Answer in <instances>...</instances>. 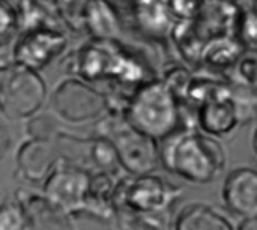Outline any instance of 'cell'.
Instances as JSON below:
<instances>
[{"mask_svg": "<svg viewBox=\"0 0 257 230\" xmlns=\"http://www.w3.org/2000/svg\"><path fill=\"white\" fill-rule=\"evenodd\" d=\"M160 143V164L191 184H209L226 167L223 145L193 128L181 127Z\"/></svg>", "mask_w": 257, "mask_h": 230, "instance_id": "cell-1", "label": "cell"}, {"mask_svg": "<svg viewBox=\"0 0 257 230\" xmlns=\"http://www.w3.org/2000/svg\"><path fill=\"white\" fill-rule=\"evenodd\" d=\"M173 230H235V227L215 208L206 203H190L175 217Z\"/></svg>", "mask_w": 257, "mask_h": 230, "instance_id": "cell-14", "label": "cell"}, {"mask_svg": "<svg viewBox=\"0 0 257 230\" xmlns=\"http://www.w3.org/2000/svg\"><path fill=\"white\" fill-rule=\"evenodd\" d=\"M96 134L110 140L120 169L128 176L155 173L161 166L160 143L133 128L119 111H111L98 121Z\"/></svg>", "mask_w": 257, "mask_h": 230, "instance_id": "cell-3", "label": "cell"}, {"mask_svg": "<svg viewBox=\"0 0 257 230\" xmlns=\"http://www.w3.org/2000/svg\"><path fill=\"white\" fill-rule=\"evenodd\" d=\"M15 26H17L15 11L12 9V6L8 2L0 0V44L9 42V39L15 30Z\"/></svg>", "mask_w": 257, "mask_h": 230, "instance_id": "cell-20", "label": "cell"}, {"mask_svg": "<svg viewBox=\"0 0 257 230\" xmlns=\"http://www.w3.org/2000/svg\"><path fill=\"white\" fill-rule=\"evenodd\" d=\"M84 29L96 39H113L119 33V18L108 0H89L84 11Z\"/></svg>", "mask_w": 257, "mask_h": 230, "instance_id": "cell-15", "label": "cell"}, {"mask_svg": "<svg viewBox=\"0 0 257 230\" xmlns=\"http://www.w3.org/2000/svg\"><path fill=\"white\" fill-rule=\"evenodd\" d=\"M63 160L60 146L53 139L24 140L15 152L14 175L29 185H42L54 167Z\"/></svg>", "mask_w": 257, "mask_h": 230, "instance_id": "cell-9", "label": "cell"}, {"mask_svg": "<svg viewBox=\"0 0 257 230\" xmlns=\"http://www.w3.org/2000/svg\"><path fill=\"white\" fill-rule=\"evenodd\" d=\"M77 72L87 83L111 80L139 87L149 81L146 71L123 53L113 39H96L83 48L77 60Z\"/></svg>", "mask_w": 257, "mask_h": 230, "instance_id": "cell-4", "label": "cell"}, {"mask_svg": "<svg viewBox=\"0 0 257 230\" xmlns=\"http://www.w3.org/2000/svg\"><path fill=\"white\" fill-rule=\"evenodd\" d=\"M0 230H26L23 209L14 197L0 203Z\"/></svg>", "mask_w": 257, "mask_h": 230, "instance_id": "cell-17", "label": "cell"}, {"mask_svg": "<svg viewBox=\"0 0 257 230\" xmlns=\"http://www.w3.org/2000/svg\"><path fill=\"white\" fill-rule=\"evenodd\" d=\"M108 2H111V0H108Z\"/></svg>", "mask_w": 257, "mask_h": 230, "instance_id": "cell-24", "label": "cell"}, {"mask_svg": "<svg viewBox=\"0 0 257 230\" xmlns=\"http://www.w3.org/2000/svg\"><path fill=\"white\" fill-rule=\"evenodd\" d=\"M113 223L116 230H173V218L170 212L142 215L116 211Z\"/></svg>", "mask_w": 257, "mask_h": 230, "instance_id": "cell-16", "label": "cell"}, {"mask_svg": "<svg viewBox=\"0 0 257 230\" xmlns=\"http://www.w3.org/2000/svg\"><path fill=\"white\" fill-rule=\"evenodd\" d=\"M56 121L48 114H35L27 119V134L32 139H53L59 133Z\"/></svg>", "mask_w": 257, "mask_h": 230, "instance_id": "cell-18", "label": "cell"}, {"mask_svg": "<svg viewBox=\"0 0 257 230\" xmlns=\"http://www.w3.org/2000/svg\"><path fill=\"white\" fill-rule=\"evenodd\" d=\"M253 148H254V152H256V157H257V131H256V134H254V139H253Z\"/></svg>", "mask_w": 257, "mask_h": 230, "instance_id": "cell-23", "label": "cell"}, {"mask_svg": "<svg viewBox=\"0 0 257 230\" xmlns=\"http://www.w3.org/2000/svg\"><path fill=\"white\" fill-rule=\"evenodd\" d=\"M9 145H11L9 133H8V130L0 124V160H2V158L5 157V154L8 152Z\"/></svg>", "mask_w": 257, "mask_h": 230, "instance_id": "cell-21", "label": "cell"}, {"mask_svg": "<svg viewBox=\"0 0 257 230\" xmlns=\"http://www.w3.org/2000/svg\"><path fill=\"white\" fill-rule=\"evenodd\" d=\"M238 230H257V217L253 218H245L241 226L238 227Z\"/></svg>", "mask_w": 257, "mask_h": 230, "instance_id": "cell-22", "label": "cell"}, {"mask_svg": "<svg viewBox=\"0 0 257 230\" xmlns=\"http://www.w3.org/2000/svg\"><path fill=\"white\" fill-rule=\"evenodd\" d=\"M199 125L209 136H223L235 130L241 119L236 99L230 93H209L199 108Z\"/></svg>", "mask_w": 257, "mask_h": 230, "instance_id": "cell-13", "label": "cell"}, {"mask_svg": "<svg viewBox=\"0 0 257 230\" xmlns=\"http://www.w3.org/2000/svg\"><path fill=\"white\" fill-rule=\"evenodd\" d=\"M89 0H57L59 12L74 29H84V11Z\"/></svg>", "mask_w": 257, "mask_h": 230, "instance_id": "cell-19", "label": "cell"}, {"mask_svg": "<svg viewBox=\"0 0 257 230\" xmlns=\"http://www.w3.org/2000/svg\"><path fill=\"white\" fill-rule=\"evenodd\" d=\"M181 196V187L155 173L140 176L125 175L117 182L114 206L116 211L131 214H167L172 212L173 205Z\"/></svg>", "mask_w": 257, "mask_h": 230, "instance_id": "cell-6", "label": "cell"}, {"mask_svg": "<svg viewBox=\"0 0 257 230\" xmlns=\"http://www.w3.org/2000/svg\"><path fill=\"white\" fill-rule=\"evenodd\" d=\"M93 170L62 160L41 185V193L72 218H92Z\"/></svg>", "mask_w": 257, "mask_h": 230, "instance_id": "cell-7", "label": "cell"}, {"mask_svg": "<svg viewBox=\"0 0 257 230\" xmlns=\"http://www.w3.org/2000/svg\"><path fill=\"white\" fill-rule=\"evenodd\" d=\"M120 113L133 128L157 142L182 127L178 98L163 80H149L134 89Z\"/></svg>", "mask_w": 257, "mask_h": 230, "instance_id": "cell-2", "label": "cell"}, {"mask_svg": "<svg viewBox=\"0 0 257 230\" xmlns=\"http://www.w3.org/2000/svg\"><path fill=\"white\" fill-rule=\"evenodd\" d=\"M66 47L63 33L51 29H35L26 32L12 47L14 63L33 71L45 68Z\"/></svg>", "mask_w": 257, "mask_h": 230, "instance_id": "cell-10", "label": "cell"}, {"mask_svg": "<svg viewBox=\"0 0 257 230\" xmlns=\"http://www.w3.org/2000/svg\"><path fill=\"white\" fill-rule=\"evenodd\" d=\"M221 197L235 215L244 220L257 217V169L238 167L229 172L223 182Z\"/></svg>", "mask_w": 257, "mask_h": 230, "instance_id": "cell-12", "label": "cell"}, {"mask_svg": "<svg viewBox=\"0 0 257 230\" xmlns=\"http://www.w3.org/2000/svg\"><path fill=\"white\" fill-rule=\"evenodd\" d=\"M48 92L38 71L18 63L0 66V114L9 121H27L47 102Z\"/></svg>", "mask_w": 257, "mask_h": 230, "instance_id": "cell-5", "label": "cell"}, {"mask_svg": "<svg viewBox=\"0 0 257 230\" xmlns=\"http://www.w3.org/2000/svg\"><path fill=\"white\" fill-rule=\"evenodd\" d=\"M51 108L57 118L69 124L101 121L116 111L111 98L81 78H65L50 96Z\"/></svg>", "mask_w": 257, "mask_h": 230, "instance_id": "cell-8", "label": "cell"}, {"mask_svg": "<svg viewBox=\"0 0 257 230\" xmlns=\"http://www.w3.org/2000/svg\"><path fill=\"white\" fill-rule=\"evenodd\" d=\"M14 199L23 209L26 230H77L74 218L41 191L20 188Z\"/></svg>", "mask_w": 257, "mask_h": 230, "instance_id": "cell-11", "label": "cell"}]
</instances>
